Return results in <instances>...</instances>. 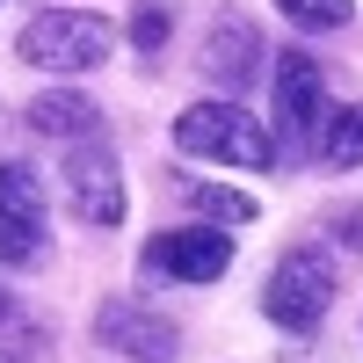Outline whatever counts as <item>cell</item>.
<instances>
[{"label":"cell","mask_w":363,"mask_h":363,"mask_svg":"<svg viewBox=\"0 0 363 363\" xmlns=\"http://www.w3.org/2000/svg\"><path fill=\"white\" fill-rule=\"evenodd\" d=\"M145 269H160L174 284H218L233 269V225H182V233H160L145 247Z\"/></svg>","instance_id":"7"},{"label":"cell","mask_w":363,"mask_h":363,"mask_svg":"<svg viewBox=\"0 0 363 363\" xmlns=\"http://www.w3.org/2000/svg\"><path fill=\"white\" fill-rule=\"evenodd\" d=\"M95 335H102L116 356H131V363H174V356H182L174 320H160L153 306H138V298H109V306L95 313Z\"/></svg>","instance_id":"8"},{"label":"cell","mask_w":363,"mask_h":363,"mask_svg":"<svg viewBox=\"0 0 363 363\" xmlns=\"http://www.w3.org/2000/svg\"><path fill=\"white\" fill-rule=\"evenodd\" d=\"M22 124L37 131V138H95L102 109L87 102V95H73V87H51V95H37V102L22 109Z\"/></svg>","instance_id":"10"},{"label":"cell","mask_w":363,"mask_h":363,"mask_svg":"<svg viewBox=\"0 0 363 363\" xmlns=\"http://www.w3.org/2000/svg\"><path fill=\"white\" fill-rule=\"evenodd\" d=\"M320 160H327V167H363V102H349V109H327Z\"/></svg>","instance_id":"12"},{"label":"cell","mask_w":363,"mask_h":363,"mask_svg":"<svg viewBox=\"0 0 363 363\" xmlns=\"http://www.w3.org/2000/svg\"><path fill=\"white\" fill-rule=\"evenodd\" d=\"M342 240H356V247H363V203H356L349 218H342Z\"/></svg>","instance_id":"16"},{"label":"cell","mask_w":363,"mask_h":363,"mask_svg":"<svg viewBox=\"0 0 363 363\" xmlns=\"http://www.w3.org/2000/svg\"><path fill=\"white\" fill-rule=\"evenodd\" d=\"M58 174H66V203H73L80 225H124V167H116L109 145L80 138Z\"/></svg>","instance_id":"6"},{"label":"cell","mask_w":363,"mask_h":363,"mask_svg":"<svg viewBox=\"0 0 363 363\" xmlns=\"http://www.w3.org/2000/svg\"><path fill=\"white\" fill-rule=\"evenodd\" d=\"M189 196L203 218H218V225H255V196L247 189H218V182H189Z\"/></svg>","instance_id":"13"},{"label":"cell","mask_w":363,"mask_h":363,"mask_svg":"<svg viewBox=\"0 0 363 363\" xmlns=\"http://www.w3.org/2000/svg\"><path fill=\"white\" fill-rule=\"evenodd\" d=\"M109 44H116L109 15H95V8H44V15L22 22L15 58L37 66V73H87V66L109 58Z\"/></svg>","instance_id":"2"},{"label":"cell","mask_w":363,"mask_h":363,"mask_svg":"<svg viewBox=\"0 0 363 363\" xmlns=\"http://www.w3.org/2000/svg\"><path fill=\"white\" fill-rule=\"evenodd\" d=\"M335 262H327L320 247H291L277 269H269V284H262V313L291 327V335H313V327L327 320V306H335Z\"/></svg>","instance_id":"3"},{"label":"cell","mask_w":363,"mask_h":363,"mask_svg":"<svg viewBox=\"0 0 363 363\" xmlns=\"http://www.w3.org/2000/svg\"><path fill=\"white\" fill-rule=\"evenodd\" d=\"M51 233V196L29 160H0V269H29Z\"/></svg>","instance_id":"5"},{"label":"cell","mask_w":363,"mask_h":363,"mask_svg":"<svg viewBox=\"0 0 363 363\" xmlns=\"http://www.w3.org/2000/svg\"><path fill=\"white\" fill-rule=\"evenodd\" d=\"M196 66H203L211 87H233V95H240V87L262 73V37H255V22H247V15H218V22H211V37H203V58H196Z\"/></svg>","instance_id":"9"},{"label":"cell","mask_w":363,"mask_h":363,"mask_svg":"<svg viewBox=\"0 0 363 363\" xmlns=\"http://www.w3.org/2000/svg\"><path fill=\"white\" fill-rule=\"evenodd\" d=\"M160 37H167V8H160V0H145L138 22H131V44H138V51H160Z\"/></svg>","instance_id":"15"},{"label":"cell","mask_w":363,"mask_h":363,"mask_svg":"<svg viewBox=\"0 0 363 363\" xmlns=\"http://www.w3.org/2000/svg\"><path fill=\"white\" fill-rule=\"evenodd\" d=\"M327 131V73L313 51H284L277 58V153L313 160Z\"/></svg>","instance_id":"4"},{"label":"cell","mask_w":363,"mask_h":363,"mask_svg":"<svg viewBox=\"0 0 363 363\" xmlns=\"http://www.w3.org/2000/svg\"><path fill=\"white\" fill-rule=\"evenodd\" d=\"M44 356H51V327L15 291H0V363H44Z\"/></svg>","instance_id":"11"},{"label":"cell","mask_w":363,"mask_h":363,"mask_svg":"<svg viewBox=\"0 0 363 363\" xmlns=\"http://www.w3.org/2000/svg\"><path fill=\"white\" fill-rule=\"evenodd\" d=\"M174 153H196V160H225V167H277V138L262 131V116H247L240 102H189L174 116Z\"/></svg>","instance_id":"1"},{"label":"cell","mask_w":363,"mask_h":363,"mask_svg":"<svg viewBox=\"0 0 363 363\" xmlns=\"http://www.w3.org/2000/svg\"><path fill=\"white\" fill-rule=\"evenodd\" d=\"M277 8H284V22H298V29H342L356 0H277Z\"/></svg>","instance_id":"14"}]
</instances>
